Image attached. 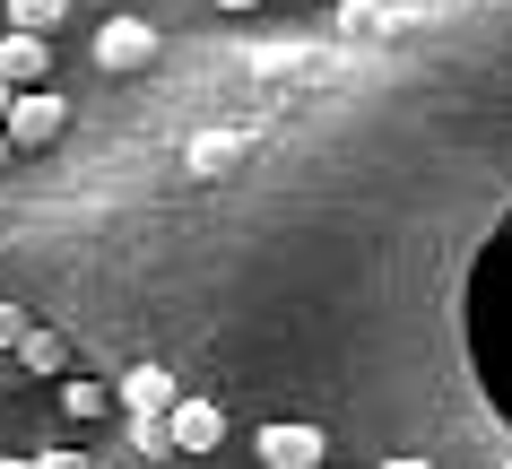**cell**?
<instances>
[{
	"label": "cell",
	"mask_w": 512,
	"mask_h": 469,
	"mask_svg": "<svg viewBox=\"0 0 512 469\" xmlns=\"http://www.w3.org/2000/svg\"><path fill=\"white\" fill-rule=\"evenodd\" d=\"M252 461H261V469H322L330 461V435L287 417V426H261V435H252Z\"/></svg>",
	"instance_id": "6da1fadb"
},
{
	"label": "cell",
	"mask_w": 512,
	"mask_h": 469,
	"mask_svg": "<svg viewBox=\"0 0 512 469\" xmlns=\"http://www.w3.org/2000/svg\"><path fill=\"white\" fill-rule=\"evenodd\" d=\"M148 61H157V27H148V18H105V27H96V70H148Z\"/></svg>",
	"instance_id": "7a4b0ae2"
},
{
	"label": "cell",
	"mask_w": 512,
	"mask_h": 469,
	"mask_svg": "<svg viewBox=\"0 0 512 469\" xmlns=\"http://www.w3.org/2000/svg\"><path fill=\"white\" fill-rule=\"evenodd\" d=\"M61 122H70V105H61L53 87H27V96L9 105V122H0V131L18 139V148H53V139H61Z\"/></svg>",
	"instance_id": "3957f363"
},
{
	"label": "cell",
	"mask_w": 512,
	"mask_h": 469,
	"mask_svg": "<svg viewBox=\"0 0 512 469\" xmlns=\"http://www.w3.org/2000/svg\"><path fill=\"white\" fill-rule=\"evenodd\" d=\"M0 79L18 87V96H27V87H53V35L9 27V35H0Z\"/></svg>",
	"instance_id": "277c9868"
},
{
	"label": "cell",
	"mask_w": 512,
	"mask_h": 469,
	"mask_svg": "<svg viewBox=\"0 0 512 469\" xmlns=\"http://www.w3.org/2000/svg\"><path fill=\"white\" fill-rule=\"evenodd\" d=\"M165 426H174V452H217V443H226V409L200 400V391H183V400L165 409Z\"/></svg>",
	"instance_id": "5b68a950"
},
{
	"label": "cell",
	"mask_w": 512,
	"mask_h": 469,
	"mask_svg": "<svg viewBox=\"0 0 512 469\" xmlns=\"http://www.w3.org/2000/svg\"><path fill=\"white\" fill-rule=\"evenodd\" d=\"M243 157H252V139H243V131H200L183 148V174H191V183H226Z\"/></svg>",
	"instance_id": "8992f818"
},
{
	"label": "cell",
	"mask_w": 512,
	"mask_h": 469,
	"mask_svg": "<svg viewBox=\"0 0 512 469\" xmlns=\"http://www.w3.org/2000/svg\"><path fill=\"white\" fill-rule=\"evenodd\" d=\"M113 400H122V409H131V417H165V409H174V400H183V383H174L165 365H131V374L113 383Z\"/></svg>",
	"instance_id": "52a82bcc"
},
{
	"label": "cell",
	"mask_w": 512,
	"mask_h": 469,
	"mask_svg": "<svg viewBox=\"0 0 512 469\" xmlns=\"http://www.w3.org/2000/svg\"><path fill=\"white\" fill-rule=\"evenodd\" d=\"M400 0H339V35H391Z\"/></svg>",
	"instance_id": "ba28073f"
},
{
	"label": "cell",
	"mask_w": 512,
	"mask_h": 469,
	"mask_svg": "<svg viewBox=\"0 0 512 469\" xmlns=\"http://www.w3.org/2000/svg\"><path fill=\"white\" fill-rule=\"evenodd\" d=\"M18 365H27V374H61V365H70V339L35 322V331H27V348H18Z\"/></svg>",
	"instance_id": "9c48e42d"
},
{
	"label": "cell",
	"mask_w": 512,
	"mask_h": 469,
	"mask_svg": "<svg viewBox=\"0 0 512 469\" xmlns=\"http://www.w3.org/2000/svg\"><path fill=\"white\" fill-rule=\"evenodd\" d=\"M61 18H70V0H9V27H27V35H53Z\"/></svg>",
	"instance_id": "30bf717a"
},
{
	"label": "cell",
	"mask_w": 512,
	"mask_h": 469,
	"mask_svg": "<svg viewBox=\"0 0 512 469\" xmlns=\"http://www.w3.org/2000/svg\"><path fill=\"white\" fill-rule=\"evenodd\" d=\"M27 331H35L27 304H0V357H18V348H27Z\"/></svg>",
	"instance_id": "8fae6325"
},
{
	"label": "cell",
	"mask_w": 512,
	"mask_h": 469,
	"mask_svg": "<svg viewBox=\"0 0 512 469\" xmlns=\"http://www.w3.org/2000/svg\"><path fill=\"white\" fill-rule=\"evenodd\" d=\"M131 443L139 452H174V426H165V417H131Z\"/></svg>",
	"instance_id": "7c38bea8"
},
{
	"label": "cell",
	"mask_w": 512,
	"mask_h": 469,
	"mask_svg": "<svg viewBox=\"0 0 512 469\" xmlns=\"http://www.w3.org/2000/svg\"><path fill=\"white\" fill-rule=\"evenodd\" d=\"M61 400H70L79 417H105V383H61Z\"/></svg>",
	"instance_id": "4fadbf2b"
},
{
	"label": "cell",
	"mask_w": 512,
	"mask_h": 469,
	"mask_svg": "<svg viewBox=\"0 0 512 469\" xmlns=\"http://www.w3.org/2000/svg\"><path fill=\"white\" fill-rule=\"evenodd\" d=\"M35 469H87V461H79V452H44Z\"/></svg>",
	"instance_id": "5bb4252c"
},
{
	"label": "cell",
	"mask_w": 512,
	"mask_h": 469,
	"mask_svg": "<svg viewBox=\"0 0 512 469\" xmlns=\"http://www.w3.org/2000/svg\"><path fill=\"white\" fill-rule=\"evenodd\" d=\"M9 105H18V87H9V79H0V122H9Z\"/></svg>",
	"instance_id": "9a60e30c"
},
{
	"label": "cell",
	"mask_w": 512,
	"mask_h": 469,
	"mask_svg": "<svg viewBox=\"0 0 512 469\" xmlns=\"http://www.w3.org/2000/svg\"><path fill=\"white\" fill-rule=\"evenodd\" d=\"M9 157H18V139H9V131H0V166H9Z\"/></svg>",
	"instance_id": "2e32d148"
},
{
	"label": "cell",
	"mask_w": 512,
	"mask_h": 469,
	"mask_svg": "<svg viewBox=\"0 0 512 469\" xmlns=\"http://www.w3.org/2000/svg\"><path fill=\"white\" fill-rule=\"evenodd\" d=\"M382 469H434V461H382Z\"/></svg>",
	"instance_id": "e0dca14e"
},
{
	"label": "cell",
	"mask_w": 512,
	"mask_h": 469,
	"mask_svg": "<svg viewBox=\"0 0 512 469\" xmlns=\"http://www.w3.org/2000/svg\"><path fill=\"white\" fill-rule=\"evenodd\" d=\"M217 9H261V0H217Z\"/></svg>",
	"instance_id": "ac0fdd59"
},
{
	"label": "cell",
	"mask_w": 512,
	"mask_h": 469,
	"mask_svg": "<svg viewBox=\"0 0 512 469\" xmlns=\"http://www.w3.org/2000/svg\"><path fill=\"white\" fill-rule=\"evenodd\" d=\"M0 469H35V461H0Z\"/></svg>",
	"instance_id": "d6986e66"
}]
</instances>
